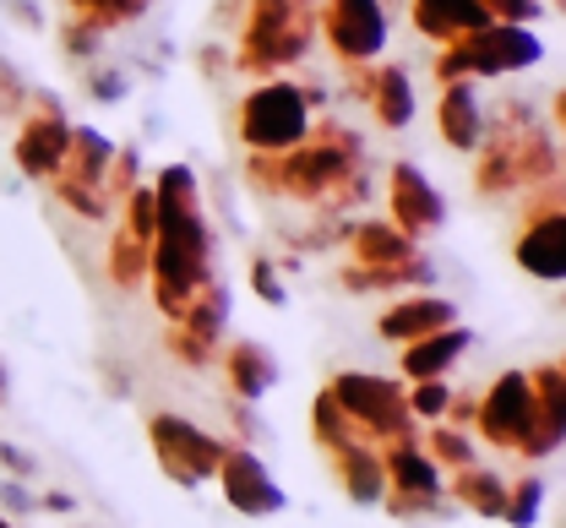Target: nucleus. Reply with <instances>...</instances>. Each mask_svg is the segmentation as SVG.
I'll return each mask as SVG.
<instances>
[{
    "instance_id": "nucleus-1",
    "label": "nucleus",
    "mask_w": 566,
    "mask_h": 528,
    "mask_svg": "<svg viewBox=\"0 0 566 528\" xmlns=\"http://www.w3.org/2000/svg\"><path fill=\"white\" fill-rule=\"evenodd\" d=\"M153 208H158V229H153L147 289H153V305L175 321L186 310V300L212 278V234L197 175L186 163H169L153 180Z\"/></svg>"
},
{
    "instance_id": "nucleus-2",
    "label": "nucleus",
    "mask_w": 566,
    "mask_h": 528,
    "mask_svg": "<svg viewBox=\"0 0 566 528\" xmlns=\"http://www.w3.org/2000/svg\"><path fill=\"white\" fill-rule=\"evenodd\" d=\"M316 6L322 0H251L234 66L256 76H273L283 66H294L311 50V39H316Z\"/></svg>"
},
{
    "instance_id": "nucleus-3",
    "label": "nucleus",
    "mask_w": 566,
    "mask_h": 528,
    "mask_svg": "<svg viewBox=\"0 0 566 528\" xmlns=\"http://www.w3.org/2000/svg\"><path fill=\"white\" fill-rule=\"evenodd\" d=\"M381 468H387V496H381V513L398 518V524H436L452 513L447 501V485H441V468L424 457L420 436H398V442H381Z\"/></svg>"
},
{
    "instance_id": "nucleus-4",
    "label": "nucleus",
    "mask_w": 566,
    "mask_h": 528,
    "mask_svg": "<svg viewBox=\"0 0 566 528\" xmlns=\"http://www.w3.org/2000/svg\"><path fill=\"white\" fill-rule=\"evenodd\" d=\"M539 61V39L512 22H485L463 39H452L436 55V82H480V76H512Z\"/></svg>"
},
{
    "instance_id": "nucleus-5",
    "label": "nucleus",
    "mask_w": 566,
    "mask_h": 528,
    "mask_svg": "<svg viewBox=\"0 0 566 528\" xmlns=\"http://www.w3.org/2000/svg\"><path fill=\"white\" fill-rule=\"evenodd\" d=\"M333 403L354 420V431L381 447V442H398V436H415V414L403 403V381L376 377V371H338L327 381Z\"/></svg>"
},
{
    "instance_id": "nucleus-6",
    "label": "nucleus",
    "mask_w": 566,
    "mask_h": 528,
    "mask_svg": "<svg viewBox=\"0 0 566 528\" xmlns=\"http://www.w3.org/2000/svg\"><path fill=\"white\" fill-rule=\"evenodd\" d=\"M109 158H115V142H109L98 126H71L66 152H61V163H55V175H50L55 202H66L71 213L87 219V224L109 219V213H115V208L104 202V169H109Z\"/></svg>"
},
{
    "instance_id": "nucleus-7",
    "label": "nucleus",
    "mask_w": 566,
    "mask_h": 528,
    "mask_svg": "<svg viewBox=\"0 0 566 528\" xmlns=\"http://www.w3.org/2000/svg\"><path fill=\"white\" fill-rule=\"evenodd\" d=\"M311 131V98L294 82H262L240 104V142L251 152H283L305 142Z\"/></svg>"
},
{
    "instance_id": "nucleus-8",
    "label": "nucleus",
    "mask_w": 566,
    "mask_h": 528,
    "mask_svg": "<svg viewBox=\"0 0 566 528\" xmlns=\"http://www.w3.org/2000/svg\"><path fill=\"white\" fill-rule=\"evenodd\" d=\"M147 442H153V457H158L164 479L169 485H186V490L208 485L212 474H218V457H223L218 436H208L202 425H191L186 414H169V409L147 414Z\"/></svg>"
},
{
    "instance_id": "nucleus-9",
    "label": "nucleus",
    "mask_w": 566,
    "mask_h": 528,
    "mask_svg": "<svg viewBox=\"0 0 566 528\" xmlns=\"http://www.w3.org/2000/svg\"><path fill=\"white\" fill-rule=\"evenodd\" d=\"M539 197L528 202V219H523V234L512 245L517 267L539 284H562L566 278V213H562V180L551 186H534Z\"/></svg>"
},
{
    "instance_id": "nucleus-10",
    "label": "nucleus",
    "mask_w": 566,
    "mask_h": 528,
    "mask_svg": "<svg viewBox=\"0 0 566 528\" xmlns=\"http://www.w3.org/2000/svg\"><path fill=\"white\" fill-rule=\"evenodd\" d=\"M115 240H109V284L137 295L147 284V262H153V229H158V208H153V186H132L115 208Z\"/></svg>"
},
{
    "instance_id": "nucleus-11",
    "label": "nucleus",
    "mask_w": 566,
    "mask_h": 528,
    "mask_svg": "<svg viewBox=\"0 0 566 528\" xmlns=\"http://www.w3.org/2000/svg\"><path fill=\"white\" fill-rule=\"evenodd\" d=\"M223 321H229V289L218 284V278H208L191 300H186V310L164 327V349L180 360V366H208L212 355H218V344H223Z\"/></svg>"
},
{
    "instance_id": "nucleus-12",
    "label": "nucleus",
    "mask_w": 566,
    "mask_h": 528,
    "mask_svg": "<svg viewBox=\"0 0 566 528\" xmlns=\"http://www.w3.org/2000/svg\"><path fill=\"white\" fill-rule=\"evenodd\" d=\"M316 28H322V39L333 44L338 61L365 66L387 44V6L381 0H322L316 6Z\"/></svg>"
},
{
    "instance_id": "nucleus-13",
    "label": "nucleus",
    "mask_w": 566,
    "mask_h": 528,
    "mask_svg": "<svg viewBox=\"0 0 566 528\" xmlns=\"http://www.w3.org/2000/svg\"><path fill=\"white\" fill-rule=\"evenodd\" d=\"M218 490H223V501L234 507V513H245V518H273L289 507V496H283V485L268 474V463L251 453L245 442H223V457H218Z\"/></svg>"
},
{
    "instance_id": "nucleus-14",
    "label": "nucleus",
    "mask_w": 566,
    "mask_h": 528,
    "mask_svg": "<svg viewBox=\"0 0 566 528\" xmlns=\"http://www.w3.org/2000/svg\"><path fill=\"white\" fill-rule=\"evenodd\" d=\"M66 137H71V120H66V109H61V98L33 93V109L22 115L17 142H11L17 169H22L28 180H50L55 163H61V152H66Z\"/></svg>"
},
{
    "instance_id": "nucleus-15",
    "label": "nucleus",
    "mask_w": 566,
    "mask_h": 528,
    "mask_svg": "<svg viewBox=\"0 0 566 528\" xmlns=\"http://www.w3.org/2000/svg\"><path fill=\"white\" fill-rule=\"evenodd\" d=\"M528 414H534L528 371H501L491 381V392L474 398V425H480V436L491 442L495 453H517V442L528 431Z\"/></svg>"
},
{
    "instance_id": "nucleus-16",
    "label": "nucleus",
    "mask_w": 566,
    "mask_h": 528,
    "mask_svg": "<svg viewBox=\"0 0 566 528\" xmlns=\"http://www.w3.org/2000/svg\"><path fill=\"white\" fill-rule=\"evenodd\" d=\"M387 208H392L387 224L403 229L409 240H424V234H436V229L447 224V202H441V191L424 180L420 163H392V169H387Z\"/></svg>"
},
{
    "instance_id": "nucleus-17",
    "label": "nucleus",
    "mask_w": 566,
    "mask_h": 528,
    "mask_svg": "<svg viewBox=\"0 0 566 528\" xmlns=\"http://www.w3.org/2000/svg\"><path fill=\"white\" fill-rule=\"evenodd\" d=\"M452 321H458L452 300H441V295H403V300H392L376 316V332L403 349V344H415L424 332H441V327H452Z\"/></svg>"
},
{
    "instance_id": "nucleus-18",
    "label": "nucleus",
    "mask_w": 566,
    "mask_h": 528,
    "mask_svg": "<svg viewBox=\"0 0 566 528\" xmlns=\"http://www.w3.org/2000/svg\"><path fill=\"white\" fill-rule=\"evenodd\" d=\"M436 126H441V142L458 152H474L485 137V104H480V87L474 82H441V104H436Z\"/></svg>"
},
{
    "instance_id": "nucleus-19",
    "label": "nucleus",
    "mask_w": 566,
    "mask_h": 528,
    "mask_svg": "<svg viewBox=\"0 0 566 528\" xmlns=\"http://www.w3.org/2000/svg\"><path fill=\"white\" fill-rule=\"evenodd\" d=\"M354 93L370 104V115H376L387 131H403V126L415 120V87H409L403 66H376V72H365V66H359Z\"/></svg>"
},
{
    "instance_id": "nucleus-20",
    "label": "nucleus",
    "mask_w": 566,
    "mask_h": 528,
    "mask_svg": "<svg viewBox=\"0 0 566 528\" xmlns=\"http://www.w3.org/2000/svg\"><path fill=\"white\" fill-rule=\"evenodd\" d=\"M344 245H349V262L354 267H398V262H415L420 245L392 229L387 219H359V224L344 229Z\"/></svg>"
},
{
    "instance_id": "nucleus-21",
    "label": "nucleus",
    "mask_w": 566,
    "mask_h": 528,
    "mask_svg": "<svg viewBox=\"0 0 566 528\" xmlns=\"http://www.w3.org/2000/svg\"><path fill=\"white\" fill-rule=\"evenodd\" d=\"M474 344L469 327H441V332H424L415 344H403V377L409 381H447V371L463 360V349Z\"/></svg>"
},
{
    "instance_id": "nucleus-22",
    "label": "nucleus",
    "mask_w": 566,
    "mask_h": 528,
    "mask_svg": "<svg viewBox=\"0 0 566 528\" xmlns=\"http://www.w3.org/2000/svg\"><path fill=\"white\" fill-rule=\"evenodd\" d=\"M327 457H333L338 490L349 496L354 507H381V496H387V468H381V453H376L370 442H354V447L327 453Z\"/></svg>"
},
{
    "instance_id": "nucleus-23",
    "label": "nucleus",
    "mask_w": 566,
    "mask_h": 528,
    "mask_svg": "<svg viewBox=\"0 0 566 528\" xmlns=\"http://www.w3.org/2000/svg\"><path fill=\"white\" fill-rule=\"evenodd\" d=\"M223 377H229V392H234L240 403H256V398L273 392L279 360H273L256 338H234V344L223 349Z\"/></svg>"
},
{
    "instance_id": "nucleus-24",
    "label": "nucleus",
    "mask_w": 566,
    "mask_h": 528,
    "mask_svg": "<svg viewBox=\"0 0 566 528\" xmlns=\"http://www.w3.org/2000/svg\"><path fill=\"white\" fill-rule=\"evenodd\" d=\"M441 485H447V501L474 513V518H501V507H506V479L495 468H485V463H469V468H458Z\"/></svg>"
},
{
    "instance_id": "nucleus-25",
    "label": "nucleus",
    "mask_w": 566,
    "mask_h": 528,
    "mask_svg": "<svg viewBox=\"0 0 566 528\" xmlns=\"http://www.w3.org/2000/svg\"><path fill=\"white\" fill-rule=\"evenodd\" d=\"M409 17H415V28L424 39H436V44H452V39L485 28V11L474 0H415Z\"/></svg>"
},
{
    "instance_id": "nucleus-26",
    "label": "nucleus",
    "mask_w": 566,
    "mask_h": 528,
    "mask_svg": "<svg viewBox=\"0 0 566 528\" xmlns=\"http://www.w3.org/2000/svg\"><path fill=\"white\" fill-rule=\"evenodd\" d=\"M436 278V267L415 256V262H398V267H344L338 273V284L349 289V295H376V289H415V284H430Z\"/></svg>"
},
{
    "instance_id": "nucleus-27",
    "label": "nucleus",
    "mask_w": 566,
    "mask_h": 528,
    "mask_svg": "<svg viewBox=\"0 0 566 528\" xmlns=\"http://www.w3.org/2000/svg\"><path fill=\"white\" fill-rule=\"evenodd\" d=\"M311 436H316V447H322V453H344V447H354V442H365V436L354 431L349 414L333 403V392H327V387L311 398Z\"/></svg>"
},
{
    "instance_id": "nucleus-28",
    "label": "nucleus",
    "mask_w": 566,
    "mask_h": 528,
    "mask_svg": "<svg viewBox=\"0 0 566 528\" xmlns=\"http://www.w3.org/2000/svg\"><path fill=\"white\" fill-rule=\"evenodd\" d=\"M424 457L436 463V468H447V474H458V468H469V463H480V453H474V442L458 431V425H430V436L420 442Z\"/></svg>"
},
{
    "instance_id": "nucleus-29",
    "label": "nucleus",
    "mask_w": 566,
    "mask_h": 528,
    "mask_svg": "<svg viewBox=\"0 0 566 528\" xmlns=\"http://www.w3.org/2000/svg\"><path fill=\"white\" fill-rule=\"evenodd\" d=\"M539 507H545V485H539V479L528 474V479L506 485V507H501V524L534 528V524H539Z\"/></svg>"
},
{
    "instance_id": "nucleus-30",
    "label": "nucleus",
    "mask_w": 566,
    "mask_h": 528,
    "mask_svg": "<svg viewBox=\"0 0 566 528\" xmlns=\"http://www.w3.org/2000/svg\"><path fill=\"white\" fill-rule=\"evenodd\" d=\"M447 398H452L447 381H415V387L403 392V403H409L415 420H441V414H447Z\"/></svg>"
},
{
    "instance_id": "nucleus-31",
    "label": "nucleus",
    "mask_w": 566,
    "mask_h": 528,
    "mask_svg": "<svg viewBox=\"0 0 566 528\" xmlns=\"http://www.w3.org/2000/svg\"><path fill=\"white\" fill-rule=\"evenodd\" d=\"M485 11V22H512V28H528L539 17V0H474Z\"/></svg>"
},
{
    "instance_id": "nucleus-32",
    "label": "nucleus",
    "mask_w": 566,
    "mask_h": 528,
    "mask_svg": "<svg viewBox=\"0 0 566 528\" xmlns=\"http://www.w3.org/2000/svg\"><path fill=\"white\" fill-rule=\"evenodd\" d=\"M22 104H28V87H22V76L0 61V120H6V115H22Z\"/></svg>"
},
{
    "instance_id": "nucleus-33",
    "label": "nucleus",
    "mask_w": 566,
    "mask_h": 528,
    "mask_svg": "<svg viewBox=\"0 0 566 528\" xmlns=\"http://www.w3.org/2000/svg\"><path fill=\"white\" fill-rule=\"evenodd\" d=\"M251 284H256V295L268 305H283V284H279V273H273V262L268 256H256L251 262Z\"/></svg>"
},
{
    "instance_id": "nucleus-34",
    "label": "nucleus",
    "mask_w": 566,
    "mask_h": 528,
    "mask_svg": "<svg viewBox=\"0 0 566 528\" xmlns=\"http://www.w3.org/2000/svg\"><path fill=\"white\" fill-rule=\"evenodd\" d=\"M0 468H6L11 479H28V474H33V457L17 453V447H6V442H0Z\"/></svg>"
},
{
    "instance_id": "nucleus-35",
    "label": "nucleus",
    "mask_w": 566,
    "mask_h": 528,
    "mask_svg": "<svg viewBox=\"0 0 566 528\" xmlns=\"http://www.w3.org/2000/svg\"><path fill=\"white\" fill-rule=\"evenodd\" d=\"M33 507H39V513H71L76 501H71V496H61V490H55V496H44V501H33Z\"/></svg>"
},
{
    "instance_id": "nucleus-36",
    "label": "nucleus",
    "mask_w": 566,
    "mask_h": 528,
    "mask_svg": "<svg viewBox=\"0 0 566 528\" xmlns=\"http://www.w3.org/2000/svg\"><path fill=\"white\" fill-rule=\"evenodd\" d=\"M0 496H11V513H33V501H28V490H22V485H6Z\"/></svg>"
},
{
    "instance_id": "nucleus-37",
    "label": "nucleus",
    "mask_w": 566,
    "mask_h": 528,
    "mask_svg": "<svg viewBox=\"0 0 566 528\" xmlns=\"http://www.w3.org/2000/svg\"><path fill=\"white\" fill-rule=\"evenodd\" d=\"M6 392H11V381H6V366H0V403H6Z\"/></svg>"
},
{
    "instance_id": "nucleus-38",
    "label": "nucleus",
    "mask_w": 566,
    "mask_h": 528,
    "mask_svg": "<svg viewBox=\"0 0 566 528\" xmlns=\"http://www.w3.org/2000/svg\"><path fill=\"white\" fill-rule=\"evenodd\" d=\"M0 528H17V524H11V518H6V513H0Z\"/></svg>"
}]
</instances>
